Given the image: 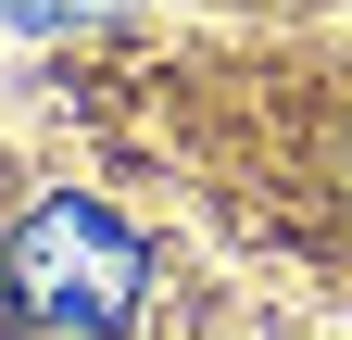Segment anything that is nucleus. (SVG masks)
Listing matches in <instances>:
<instances>
[{"label":"nucleus","instance_id":"1","mask_svg":"<svg viewBox=\"0 0 352 340\" xmlns=\"http://www.w3.org/2000/svg\"><path fill=\"white\" fill-rule=\"evenodd\" d=\"M13 303L38 328H126L139 315V240L101 202H38L13 227Z\"/></svg>","mask_w":352,"mask_h":340}]
</instances>
